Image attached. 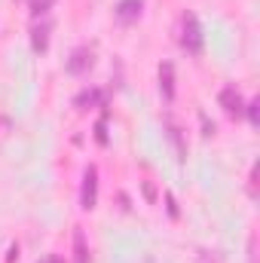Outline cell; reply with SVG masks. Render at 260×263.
Segmentation results:
<instances>
[{"label": "cell", "instance_id": "cell-11", "mask_svg": "<svg viewBox=\"0 0 260 263\" xmlns=\"http://www.w3.org/2000/svg\"><path fill=\"white\" fill-rule=\"evenodd\" d=\"M52 3H55V0H28V6H31V12H34V18H40V15H46V12L52 9Z\"/></svg>", "mask_w": 260, "mask_h": 263}, {"label": "cell", "instance_id": "cell-10", "mask_svg": "<svg viewBox=\"0 0 260 263\" xmlns=\"http://www.w3.org/2000/svg\"><path fill=\"white\" fill-rule=\"evenodd\" d=\"M95 104H101V89H83V92L77 95V107H80V110H89V107H95Z\"/></svg>", "mask_w": 260, "mask_h": 263}, {"label": "cell", "instance_id": "cell-9", "mask_svg": "<svg viewBox=\"0 0 260 263\" xmlns=\"http://www.w3.org/2000/svg\"><path fill=\"white\" fill-rule=\"evenodd\" d=\"M73 263H89V245H86L83 227L73 230Z\"/></svg>", "mask_w": 260, "mask_h": 263}, {"label": "cell", "instance_id": "cell-7", "mask_svg": "<svg viewBox=\"0 0 260 263\" xmlns=\"http://www.w3.org/2000/svg\"><path fill=\"white\" fill-rule=\"evenodd\" d=\"M165 135H169V141H172V147H175L178 162H184V159H187V141H184V132H181V126H178L172 117L165 120Z\"/></svg>", "mask_w": 260, "mask_h": 263}, {"label": "cell", "instance_id": "cell-3", "mask_svg": "<svg viewBox=\"0 0 260 263\" xmlns=\"http://www.w3.org/2000/svg\"><path fill=\"white\" fill-rule=\"evenodd\" d=\"M92 65H95V52H92V46H77V49L70 52V59H67V70L77 73V77H83L86 70H92Z\"/></svg>", "mask_w": 260, "mask_h": 263}, {"label": "cell", "instance_id": "cell-14", "mask_svg": "<svg viewBox=\"0 0 260 263\" xmlns=\"http://www.w3.org/2000/svg\"><path fill=\"white\" fill-rule=\"evenodd\" d=\"M141 190H144L147 202H156V187H153V181H141Z\"/></svg>", "mask_w": 260, "mask_h": 263}, {"label": "cell", "instance_id": "cell-1", "mask_svg": "<svg viewBox=\"0 0 260 263\" xmlns=\"http://www.w3.org/2000/svg\"><path fill=\"white\" fill-rule=\"evenodd\" d=\"M181 46L190 55H199L202 52V28H199V18H196L193 12H184L181 15Z\"/></svg>", "mask_w": 260, "mask_h": 263}, {"label": "cell", "instance_id": "cell-6", "mask_svg": "<svg viewBox=\"0 0 260 263\" xmlns=\"http://www.w3.org/2000/svg\"><path fill=\"white\" fill-rule=\"evenodd\" d=\"M159 92H162V98H165V104H172L175 101V65L172 62H159Z\"/></svg>", "mask_w": 260, "mask_h": 263}, {"label": "cell", "instance_id": "cell-4", "mask_svg": "<svg viewBox=\"0 0 260 263\" xmlns=\"http://www.w3.org/2000/svg\"><path fill=\"white\" fill-rule=\"evenodd\" d=\"M220 107L227 117H242L245 114V101H242V92L236 86H224L220 89Z\"/></svg>", "mask_w": 260, "mask_h": 263}, {"label": "cell", "instance_id": "cell-15", "mask_svg": "<svg viewBox=\"0 0 260 263\" xmlns=\"http://www.w3.org/2000/svg\"><path fill=\"white\" fill-rule=\"evenodd\" d=\"M165 208H169V214L172 217H178L181 211H178V199H175V193H165Z\"/></svg>", "mask_w": 260, "mask_h": 263}, {"label": "cell", "instance_id": "cell-13", "mask_svg": "<svg viewBox=\"0 0 260 263\" xmlns=\"http://www.w3.org/2000/svg\"><path fill=\"white\" fill-rule=\"evenodd\" d=\"M260 101H251V104H245V110H248V120H251V126H260Z\"/></svg>", "mask_w": 260, "mask_h": 263}, {"label": "cell", "instance_id": "cell-8", "mask_svg": "<svg viewBox=\"0 0 260 263\" xmlns=\"http://www.w3.org/2000/svg\"><path fill=\"white\" fill-rule=\"evenodd\" d=\"M141 9H144V0H120L117 3V18L123 25H132L141 18Z\"/></svg>", "mask_w": 260, "mask_h": 263}, {"label": "cell", "instance_id": "cell-2", "mask_svg": "<svg viewBox=\"0 0 260 263\" xmlns=\"http://www.w3.org/2000/svg\"><path fill=\"white\" fill-rule=\"evenodd\" d=\"M80 205L86 211H92L98 205V168L95 165H86L83 172V187H80Z\"/></svg>", "mask_w": 260, "mask_h": 263}, {"label": "cell", "instance_id": "cell-5", "mask_svg": "<svg viewBox=\"0 0 260 263\" xmlns=\"http://www.w3.org/2000/svg\"><path fill=\"white\" fill-rule=\"evenodd\" d=\"M49 31H52V22L46 15H40L34 22V28H31V46H34V52H46L49 49Z\"/></svg>", "mask_w": 260, "mask_h": 263}, {"label": "cell", "instance_id": "cell-12", "mask_svg": "<svg viewBox=\"0 0 260 263\" xmlns=\"http://www.w3.org/2000/svg\"><path fill=\"white\" fill-rule=\"evenodd\" d=\"M95 141L101 147H107V114H101V120L95 123Z\"/></svg>", "mask_w": 260, "mask_h": 263}, {"label": "cell", "instance_id": "cell-16", "mask_svg": "<svg viewBox=\"0 0 260 263\" xmlns=\"http://www.w3.org/2000/svg\"><path fill=\"white\" fill-rule=\"evenodd\" d=\"M0 129H9V120L6 117H0Z\"/></svg>", "mask_w": 260, "mask_h": 263}]
</instances>
